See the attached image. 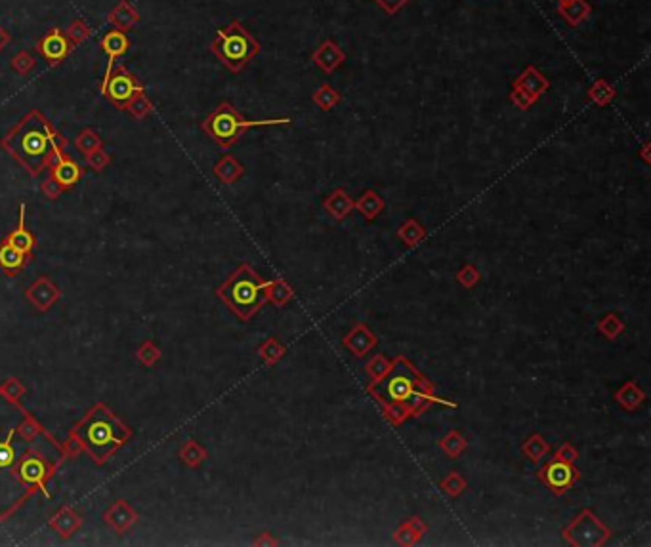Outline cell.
Masks as SVG:
<instances>
[{"label": "cell", "mask_w": 651, "mask_h": 547, "mask_svg": "<svg viewBox=\"0 0 651 547\" xmlns=\"http://www.w3.org/2000/svg\"><path fill=\"white\" fill-rule=\"evenodd\" d=\"M378 6L382 8L388 15H396L403 6H407L409 0H375Z\"/></svg>", "instance_id": "obj_46"}, {"label": "cell", "mask_w": 651, "mask_h": 547, "mask_svg": "<svg viewBox=\"0 0 651 547\" xmlns=\"http://www.w3.org/2000/svg\"><path fill=\"white\" fill-rule=\"evenodd\" d=\"M43 193L46 194L48 199H58L59 194L63 193V187L50 176V178L43 183Z\"/></svg>", "instance_id": "obj_48"}, {"label": "cell", "mask_w": 651, "mask_h": 547, "mask_svg": "<svg viewBox=\"0 0 651 547\" xmlns=\"http://www.w3.org/2000/svg\"><path fill=\"white\" fill-rule=\"evenodd\" d=\"M90 33H92L90 27L84 23V20H79V17H77V20H73V22L67 25V29H66V36L69 38V43L73 44V48H75V46H80V44L84 43L88 36H90Z\"/></svg>", "instance_id": "obj_32"}, {"label": "cell", "mask_w": 651, "mask_h": 547, "mask_svg": "<svg viewBox=\"0 0 651 547\" xmlns=\"http://www.w3.org/2000/svg\"><path fill=\"white\" fill-rule=\"evenodd\" d=\"M50 170L52 178L58 181L63 189L73 187V185L79 183V180L82 178V168H80L75 160L66 157L61 151L56 155V159H54V162L50 164Z\"/></svg>", "instance_id": "obj_12"}, {"label": "cell", "mask_w": 651, "mask_h": 547, "mask_svg": "<svg viewBox=\"0 0 651 547\" xmlns=\"http://www.w3.org/2000/svg\"><path fill=\"white\" fill-rule=\"evenodd\" d=\"M75 145H77V149H79L82 155H87V157H88L90 153H94V151H98V149H102L103 139L98 136V134H96L94 130L87 128V130H82V132H80L79 137H77V141H75Z\"/></svg>", "instance_id": "obj_30"}, {"label": "cell", "mask_w": 651, "mask_h": 547, "mask_svg": "<svg viewBox=\"0 0 651 547\" xmlns=\"http://www.w3.org/2000/svg\"><path fill=\"white\" fill-rule=\"evenodd\" d=\"M25 263V254L20 252L15 246H12L8 240L0 245V267L8 275H15Z\"/></svg>", "instance_id": "obj_20"}, {"label": "cell", "mask_w": 651, "mask_h": 547, "mask_svg": "<svg viewBox=\"0 0 651 547\" xmlns=\"http://www.w3.org/2000/svg\"><path fill=\"white\" fill-rule=\"evenodd\" d=\"M456 279H458V282L463 284L464 288H474L479 281L478 269H476L474 265L463 267V269H461V273L456 275Z\"/></svg>", "instance_id": "obj_43"}, {"label": "cell", "mask_w": 651, "mask_h": 547, "mask_svg": "<svg viewBox=\"0 0 651 547\" xmlns=\"http://www.w3.org/2000/svg\"><path fill=\"white\" fill-rule=\"evenodd\" d=\"M290 118H269V121H246L235 111L230 101H222L203 123V130L220 147H232L243 132L256 126H277L289 124Z\"/></svg>", "instance_id": "obj_6"}, {"label": "cell", "mask_w": 651, "mask_h": 547, "mask_svg": "<svg viewBox=\"0 0 651 547\" xmlns=\"http://www.w3.org/2000/svg\"><path fill=\"white\" fill-rule=\"evenodd\" d=\"M391 364H394V362H388L382 355H377L375 359L371 360L369 364H367V372H369L371 378H373V382H380L384 376L391 370Z\"/></svg>", "instance_id": "obj_40"}, {"label": "cell", "mask_w": 651, "mask_h": 547, "mask_svg": "<svg viewBox=\"0 0 651 547\" xmlns=\"http://www.w3.org/2000/svg\"><path fill=\"white\" fill-rule=\"evenodd\" d=\"M577 456H579V454H577V450H575L571 445H567V442H565L564 447L560 448V450L556 452L558 460L567 461V463H573V461L577 460Z\"/></svg>", "instance_id": "obj_49"}, {"label": "cell", "mask_w": 651, "mask_h": 547, "mask_svg": "<svg viewBox=\"0 0 651 547\" xmlns=\"http://www.w3.org/2000/svg\"><path fill=\"white\" fill-rule=\"evenodd\" d=\"M355 202L344 189H336L325 202H323V208L334 217V219H344L350 216V212L354 210Z\"/></svg>", "instance_id": "obj_17"}, {"label": "cell", "mask_w": 651, "mask_h": 547, "mask_svg": "<svg viewBox=\"0 0 651 547\" xmlns=\"http://www.w3.org/2000/svg\"><path fill=\"white\" fill-rule=\"evenodd\" d=\"M341 94L334 90L331 84H321V86L315 90V94H313V101H315V105L323 109V111H329V109L336 107L338 103H341Z\"/></svg>", "instance_id": "obj_29"}, {"label": "cell", "mask_w": 651, "mask_h": 547, "mask_svg": "<svg viewBox=\"0 0 651 547\" xmlns=\"http://www.w3.org/2000/svg\"><path fill=\"white\" fill-rule=\"evenodd\" d=\"M354 208L359 210L365 219H375L384 210V201L380 199V194L377 191L369 189V191H365V194L359 201L355 202Z\"/></svg>", "instance_id": "obj_23"}, {"label": "cell", "mask_w": 651, "mask_h": 547, "mask_svg": "<svg viewBox=\"0 0 651 547\" xmlns=\"http://www.w3.org/2000/svg\"><path fill=\"white\" fill-rule=\"evenodd\" d=\"M394 368H396V372L388 376L384 380V383L377 382L369 387V393L375 396V401L382 404H405L411 414H420L428 404L435 403V401H440L443 404H451L442 401V399H437V396L430 395V393H434L432 383L428 382L424 376H420L409 360H405L403 357H398L396 362H394Z\"/></svg>", "instance_id": "obj_2"}, {"label": "cell", "mask_w": 651, "mask_h": 547, "mask_svg": "<svg viewBox=\"0 0 651 547\" xmlns=\"http://www.w3.org/2000/svg\"><path fill=\"white\" fill-rule=\"evenodd\" d=\"M592 12V8L590 4L586 2V0H573V2H567V4H560L558 8V14L562 15L565 20L567 25H571V27H577L579 23H583L590 15Z\"/></svg>", "instance_id": "obj_18"}, {"label": "cell", "mask_w": 651, "mask_h": 547, "mask_svg": "<svg viewBox=\"0 0 651 547\" xmlns=\"http://www.w3.org/2000/svg\"><path fill=\"white\" fill-rule=\"evenodd\" d=\"M260 50V43L243 27L239 20H233L225 29H218L210 46V52L232 72H239Z\"/></svg>", "instance_id": "obj_5"}, {"label": "cell", "mask_w": 651, "mask_h": 547, "mask_svg": "<svg viewBox=\"0 0 651 547\" xmlns=\"http://www.w3.org/2000/svg\"><path fill=\"white\" fill-rule=\"evenodd\" d=\"M100 46H102V50L107 54V67H105V75H103V82H102V84H105L109 77H111L113 69H115L117 59L128 52L130 40H128V36L124 35L123 31L115 29V31H109L107 35L103 36Z\"/></svg>", "instance_id": "obj_10"}, {"label": "cell", "mask_w": 651, "mask_h": 547, "mask_svg": "<svg viewBox=\"0 0 651 547\" xmlns=\"http://www.w3.org/2000/svg\"><path fill=\"white\" fill-rule=\"evenodd\" d=\"M622 328H624V324H622V321L617 315H608V317H604L598 323V330L609 339H615L622 332Z\"/></svg>", "instance_id": "obj_38"}, {"label": "cell", "mask_w": 651, "mask_h": 547, "mask_svg": "<svg viewBox=\"0 0 651 547\" xmlns=\"http://www.w3.org/2000/svg\"><path fill=\"white\" fill-rule=\"evenodd\" d=\"M424 532H426V525H424L419 517H414L411 518V523L403 525L398 532H396V540H398L401 546H411L414 541H419L420 536Z\"/></svg>", "instance_id": "obj_26"}, {"label": "cell", "mask_w": 651, "mask_h": 547, "mask_svg": "<svg viewBox=\"0 0 651 547\" xmlns=\"http://www.w3.org/2000/svg\"><path fill=\"white\" fill-rule=\"evenodd\" d=\"M36 50L43 54L44 59H46L52 67H56V65L61 63V61L71 54L73 44L69 43V38H67L63 31L59 29V27H54L48 35H44L43 38L36 43Z\"/></svg>", "instance_id": "obj_9"}, {"label": "cell", "mask_w": 651, "mask_h": 547, "mask_svg": "<svg viewBox=\"0 0 651 547\" xmlns=\"http://www.w3.org/2000/svg\"><path fill=\"white\" fill-rule=\"evenodd\" d=\"M214 176H216L218 180L225 183V185H230L233 181H237L245 174V168L241 162L233 159V157H224V159L220 160L216 166H214Z\"/></svg>", "instance_id": "obj_21"}, {"label": "cell", "mask_w": 651, "mask_h": 547, "mask_svg": "<svg viewBox=\"0 0 651 547\" xmlns=\"http://www.w3.org/2000/svg\"><path fill=\"white\" fill-rule=\"evenodd\" d=\"M142 90H144L142 84L124 69L123 65H119L117 69H113L107 82L102 84V94L113 101L119 109L126 107V103Z\"/></svg>", "instance_id": "obj_8"}, {"label": "cell", "mask_w": 651, "mask_h": 547, "mask_svg": "<svg viewBox=\"0 0 651 547\" xmlns=\"http://www.w3.org/2000/svg\"><path fill=\"white\" fill-rule=\"evenodd\" d=\"M510 101L514 103L516 107L521 109V111H527L529 107H533V103H535V98H531V95L525 92V90H521L520 86H512V92H510Z\"/></svg>", "instance_id": "obj_42"}, {"label": "cell", "mask_w": 651, "mask_h": 547, "mask_svg": "<svg viewBox=\"0 0 651 547\" xmlns=\"http://www.w3.org/2000/svg\"><path fill=\"white\" fill-rule=\"evenodd\" d=\"M311 59L323 72H333L346 61V54L338 48V44L334 40H325L313 52Z\"/></svg>", "instance_id": "obj_13"}, {"label": "cell", "mask_w": 651, "mask_h": 547, "mask_svg": "<svg viewBox=\"0 0 651 547\" xmlns=\"http://www.w3.org/2000/svg\"><path fill=\"white\" fill-rule=\"evenodd\" d=\"M290 298H292V290H290V286L287 282L281 281V279L271 282V286H269V300H271L277 307L285 305Z\"/></svg>", "instance_id": "obj_36"}, {"label": "cell", "mask_w": 651, "mask_h": 547, "mask_svg": "<svg viewBox=\"0 0 651 547\" xmlns=\"http://www.w3.org/2000/svg\"><path fill=\"white\" fill-rule=\"evenodd\" d=\"M10 65H12V69H14L17 75H23V77H25V75H29V72L35 69L36 61H35V58L31 56L29 52L22 50V52H17V54H14V56H12V59H10Z\"/></svg>", "instance_id": "obj_35"}, {"label": "cell", "mask_w": 651, "mask_h": 547, "mask_svg": "<svg viewBox=\"0 0 651 547\" xmlns=\"http://www.w3.org/2000/svg\"><path fill=\"white\" fill-rule=\"evenodd\" d=\"M132 521H134V513H132L124 504H117L115 507L107 513V523L115 525L119 530L126 528V526L130 525Z\"/></svg>", "instance_id": "obj_33"}, {"label": "cell", "mask_w": 651, "mask_h": 547, "mask_svg": "<svg viewBox=\"0 0 651 547\" xmlns=\"http://www.w3.org/2000/svg\"><path fill=\"white\" fill-rule=\"evenodd\" d=\"M20 475H22L23 481H27L31 484H38L46 475V468H44L43 460H38V458H25L20 463Z\"/></svg>", "instance_id": "obj_25"}, {"label": "cell", "mask_w": 651, "mask_h": 547, "mask_svg": "<svg viewBox=\"0 0 651 547\" xmlns=\"http://www.w3.org/2000/svg\"><path fill=\"white\" fill-rule=\"evenodd\" d=\"M544 473V481L548 484L550 488L554 490L556 494H564L565 490L569 488L575 481H577V471H573L571 463H567V461L562 460H554L550 461L548 468Z\"/></svg>", "instance_id": "obj_11"}, {"label": "cell", "mask_w": 651, "mask_h": 547, "mask_svg": "<svg viewBox=\"0 0 651 547\" xmlns=\"http://www.w3.org/2000/svg\"><path fill=\"white\" fill-rule=\"evenodd\" d=\"M378 344V338L369 332V328L365 326V324H357L354 330L347 334L346 338H344V346L352 351L357 357H363V355H367L373 349V347Z\"/></svg>", "instance_id": "obj_15"}, {"label": "cell", "mask_w": 651, "mask_h": 547, "mask_svg": "<svg viewBox=\"0 0 651 547\" xmlns=\"http://www.w3.org/2000/svg\"><path fill=\"white\" fill-rule=\"evenodd\" d=\"M124 109H128V111H130L132 115L136 116V118H144L145 115H149V113H151L153 105H151V101L147 100V95L144 94V90H142V92H137V94L134 95L128 103H126V107Z\"/></svg>", "instance_id": "obj_34"}, {"label": "cell", "mask_w": 651, "mask_h": 547, "mask_svg": "<svg viewBox=\"0 0 651 547\" xmlns=\"http://www.w3.org/2000/svg\"><path fill=\"white\" fill-rule=\"evenodd\" d=\"M269 286L271 282L262 281L253 267L241 265L218 294L225 300L233 313H237L243 321H248L269 300Z\"/></svg>", "instance_id": "obj_3"}, {"label": "cell", "mask_w": 651, "mask_h": 547, "mask_svg": "<svg viewBox=\"0 0 651 547\" xmlns=\"http://www.w3.org/2000/svg\"><path fill=\"white\" fill-rule=\"evenodd\" d=\"M14 461V450L10 447V442H2L0 445V468H8L10 463Z\"/></svg>", "instance_id": "obj_50"}, {"label": "cell", "mask_w": 651, "mask_h": 547, "mask_svg": "<svg viewBox=\"0 0 651 547\" xmlns=\"http://www.w3.org/2000/svg\"><path fill=\"white\" fill-rule=\"evenodd\" d=\"M283 353H285V347L279 346V344H277V339H274V338L268 339V341L260 347V357L266 360L268 364H274L275 360L281 359Z\"/></svg>", "instance_id": "obj_41"}, {"label": "cell", "mask_w": 651, "mask_h": 547, "mask_svg": "<svg viewBox=\"0 0 651 547\" xmlns=\"http://www.w3.org/2000/svg\"><path fill=\"white\" fill-rule=\"evenodd\" d=\"M398 235H399V238H401V240H403L407 246H417L420 240L424 238L426 231H424V227H422V225L417 224V219H409L407 224H403L401 227H399Z\"/></svg>", "instance_id": "obj_31"}, {"label": "cell", "mask_w": 651, "mask_h": 547, "mask_svg": "<svg viewBox=\"0 0 651 547\" xmlns=\"http://www.w3.org/2000/svg\"><path fill=\"white\" fill-rule=\"evenodd\" d=\"M564 536L573 546H600L611 536V530L601 525L592 511L585 509L565 528Z\"/></svg>", "instance_id": "obj_7"}, {"label": "cell", "mask_w": 651, "mask_h": 547, "mask_svg": "<svg viewBox=\"0 0 651 547\" xmlns=\"http://www.w3.org/2000/svg\"><path fill=\"white\" fill-rule=\"evenodd\" d=\"M440 445H442L443 450H445L451 458H455L456 460V458L461 456V452L466 448V440L461 437V433L458 431H451V433H447V437H445V439H442Z\"/></svg>", "instance_id": "obj_37"}, {"label": "cell", "mask_w": 651, "mask_h": 547, "mask_svg": "<svg viewBox=\"0 0 651 547\" xmlns=\"http://www.w3.org/2000/svg\"><path fill=\"white\" fill-rule=\"evenodd\" d=\"M521 450H523V454H525L533 463H539V461L543 460L544 456L550 452V445L541 435H533L531 439H527L523 442V448H521Z\"/></svg>", "instance_id": "obj_28"}, {"label": "cell", "mask_w": 651, "mask_h": 547, "mask_svg": "<svg viewBox=\"0 0 651 547\" xmlns=\"http://www.w3.org/2000/svg\"><path fill=\"white\" fill-rule=\"evenodd\" d=\"M181 458H184V461H188L189 465H199L203 461L204 452L191 440L188 447H184V450H181Z\"/></svg>", "instance_id": "obj_44"}, {"label": "cell", "mask_w": 651, "mask_h": 547, "mask_svg": "<svg viewBox=\"0 0 651 547\" xmlns=\"http://www.w3.org/2000/svg\"><path fill=\"white\" fill-rule=\"evenodd\" d=\"M6 240L23 254L31 252L33 246H35V237L31 235L29 231L25 229V206H23V204L22 208H20V225H17V229L12 231V233L8 235Z\"/></svg>", "instance_id": "obj_19"}, {"label": "cell", "mask_w": 651, "mask_h": 547, "mask_svg": "<svg viewBox=\"0 0 651 547\" xmlns=\"http://www.w3.org/2000/svg\"><path fill=\"white\" fill-rule=\"evenodd\" d=\"M66 137H61L52 128L40 111H29L15 128L0 141V147L15 159L31 174L38 176L46 166H50L63 147Z\"/></svg>", "instance_id": "obj_1"}, {"label": "cell", "mask_w": 651, "mask_h": 547, "mask_svg": "<svg viewBox=\"0 0 651 547\" xmlns=\"http://www.w3.org/2000/svg\"><path fill=\"white\" fill-rule=\"evenodd\" d=\"M10 40H12V36H10V33H8V31L4 29L2 25H0V52H2V50H4V48H6L8 44H10Z\"/></svg>", "instance_id": "obj_51"}, {"label": "cell", "mask_w": 651, "mask_h": 547, "mask_svg": "<svg viewBox=\"0 0 651 547\" xmlns=\"http://www.w3.org/2000/svg\"><path fill=\"white\" fill-rule=\"evenodd\" d=\"M107 22L115 27L117 31H130L132 27H136L140 23V14H137L134 6H132L128 0H121L107 15Z\"/></svg>", "instance_id": "obj_16"}, {"label": "cell", "mask_w": 651, "mask_h": 547, "mask_svg": "<svg viewBox=\"0 0 651 547\" xmlns=\"http://www.w3.org/2000/svg\"><path fill=\"white\" fill-rule=\"evenodd\" d=\"M111 162V157H109L107 153L102 151V149H98V151L90 153L87 157V164L90 168H94L96 172H102L103 168Z\"/></svg>", "instance_id": "obj_45"}, {"label": "cell", "mask_w": 651, "mask_h": 547, "mask_svg": "<svg viewBox=\"0 0 651 547\" xmlns=\"http://www.w3.org/2000/svg\"><path fill=\"white\" fill-rule=\"evenodd\" d=\"M137 359L149 367V364H153V360L159 359V351H157V347H153L151 344H145V346L142 347V351L137 353Z\"/></svg>", "instance_id": "obj_47"}, {"label": "cell", "mask_w": 651, "mask_h": 547, "mask_svg": "<svg viewBox=\"0 0 651 547\" xmlns=\"http://www.w3.org/2000/svg\"><path fill=\"white\" fill-rule=\"evenodd\" d=\"M58 295H59L58 290L54 288L48 281H44V279H40V281L36 282L35 286H31L29 292H27V298L33 300V302H35L40 309L50 307L52 302H54V300H58Z\"/></svg>", "instance_id": "obj_22"}, {"label": "cell", "mask_w": 651, "mask_h": 547, "mask_svg": "<svg viewBox=\"0 0 651 547\" xmlns=\"http://www.w3.org/2000/svg\"><path fill=\"white\" fill-rule=\"evenodd\" d=\"M560 4H567V2H573V0H558Z\"/></svg>", "instance_id": "obj_53"}, {"label": "cell", "mask_w": 651, "mask_h": 547, "mask_svg": "<svg viewBox=\"0 0 651 547\" xmlns=\"http://www.w3.org/2000/svg\"><path fill=\"white\" fill-rule=\"evenodd\" d=\"M75 435L79 437L80 442L90 450L98 461H103L119 445H123L128 439V429L117 422L107 410L96 408L90 412L82 424L77 427Z\"/></svg>", "instance_id": "obj_4"}, {"label": "cell", "mask_w": 651, "mask_h": 547, "mask_svg": "<svg viewBox=\"0 0 651 547\" xmlns=\"http://www.w3.org/2000/svg\"><path fill=\"white\" fill-rule=\"evenodd\" d=\"M648 151H650V144H645V145H644V149H642V157H644L645 162L650 164V155H648Z\"/></svg>", "instance_id": "obj_52"}, {"label": "cell", "mask_w": 651, "mask_h": 547, "mask_svg": "<svg viewBox=\"0 0 651 547\" xmlns=\"http://www.w3.org/2000/svg\"><path fill=\"white\" fill-rule=\"evenodd\" d=\"M514 84L516 86H520L521 90H525V92H527L531 98H535V100H539L544 92H548L550 88L548 79H546L537 67H533V65H529V67L523 69V72L516 79Z\"/></svg>", "instance_id": "obj_14"}, {"label": "cell", "mask_w": 651, "mask_h": 547, "mask_svg": "<svg viewBox=\"0 0 651 547\" xmlns=\"http://www.w3.org/2000/svg\"><path fill=\"white\" fill-rule=\"evenodd\" d=\"M588 98H590L598 107H606V105H609L611 100L615 98V88L611 86L609 82H606L604 79H598L592 86L588 88Z\"/></svg>", "instance_id": "obj_27"}, {"label": "cell", "mask_w": 651, "mask_h": 547, "mask_svg": "<svg viewBox=\"0 0 651 547\" xmlns=\"http://www.w3.org/2000/svg\"><path fill=\"white\" fill-rule=\"evenodd\" d=\"M440 488H442L445 494H449V496L456 498L466 488V481H464L463 477L458 475L456 471H453V473H449L442 483H440Z\"/></svg>", "instance_id": "obj_39"}, {"label": "cell", "mask_w": 651, "mask_h": 547, "mask_svg": "<svg viewBox=\"0 0 651 547\" xmlns=\"http://www.w3.org/2000/svg\"><path fill=\"white\" fill-rule=\"evenodd\" d=\"M645 393L642 389L638 387L634 382L624 383L619 391H617V403L622 404L627 410H634L638 404L644 403Z\"/></svg>", "instance_id": "obj_24"}]
</instances>
